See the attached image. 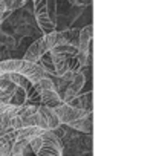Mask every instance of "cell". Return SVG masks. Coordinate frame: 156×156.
Returning <instances> with one entry per match:
<instances>
[{
	"mask_svg": "<svg viewBox=\"0 0 156 156\" xmlns=\"http://www.w3.org/2000/svg\"><path fill=\"white\" fill-rule=\"evenodd\" d=\"M34 2V11H35V20L41 29V32L51 34L55 31V22L49 16V8H48V0H32Z\"/></svg>",
	"mask_w": 156,
	"mask_h": 156,
	"instance_id": "6da1fadb",
	"label": "cell"
},
{
	"mask_svg": "<svg viewBox=\"0 0 156 156\" xmlns=\"http://www.w3.org/2000/svg\"><path fill=\"white\" fill-rule=\"evenodd\" d=\"M41 147L35 156H63V144L54 136L51 130H44L41 135Z\"/></svg>",
	"mask_w": 156,
	"mask_h": 156,
	"instance_id": "7a4b0ae2",
	"label": "cell"
},
{
	"mask_svg": "<svg viewBox=\"0 0 156 156\" xmlns=\"http://www.w3.org/2000/svg\"><path fill=\"white\" fill-rule=\"evenodd\" d=\"M58 126H61V124H60L54 109L40 104L37 107V127L41 130H54Z\"/></svg>",
	"mask_w": 156,
	"mask_h": 156,
	"instance_id": "3957f363",
	"label": "cell"
},
{
	"mask_svg": "<svg viewBox=\"0 0 156 156\" xmlns=\"http://www.w3.org/2000/svg\"><path fill=\"white\" fill-rule=\"evenodd\" d=\"M54 112H55L60 124H64V126H67V124H70V122H73L76 119H80V118H83L86 115L84 110L76 109V107H73L70 104H64V103L60 104L58 107H55Z\"/></svg>",
	"mask_w": 156,
	"mask_h": 156,
	"instance_id": "277c9868",
	"label": "cell"
},
{
	"mask_svg": "<svg viewBox=\"0 0 156 156\" xmlns=\"http://www.w3.org/2000/svg\"><path fill=\"white\" fill-rule=\"evenodd\" d=\"M17 73H20L22 76H25L31 84H35L38 80L48 76V73H46L37 63H28V61H25V60H22Z\"/></svg>",
	"mask_w": 156,
	"mask_h": 156,
	"instance_id": "5b68a950",
	"label": "cell"
},
{
	"mask_svg": "<svg viewBox=\"0 0 156 156\" xmlns=\"http://www.w3.org/2000/svg\"><path fill=\"white\" fill-rule=\"evenodd\" d=\"M84 84H86V75L83 73V70L76 72L73 75V78H72V81L67 84V87H66V90H64V94L61 97V101L64 104H69L76 95H80V90L83 89Z\"/></svg>",
	"mask_w": 156,
	"mask_h": 156,
	"instance_id": "8992f818",
	"label": "cell"
},
{
	"mask_svg": "<svg viewBox=\"0 0 156 156\" xmlns=\"http://www.w3.org/2000/svg\"><path fill=\"white\" fill-rule=\"evenodd\" d=\"M92 25H87L84 26L83 29H80V37H78V54H83V55H87L90 51H92Z\"/></svg>",
	"mask_w": 156,
	"mask_h": 156,
	"instance_id": "52a82bcc",
	"label": "cell"
},
{
	"mask_svg": "<svg viewBox=\"0 0 156 156\" xmlns=\"http://www.w3.org/2000/svg\"><path fill=\"white\" fill-rule=\"evenodd\" d=\"M44 54H48V52L44 51V48H43V40H41V37H40L38 40H35V41L28 48V51H26L25 55H23V60L28 61V63H37Z\"/></svg>",
	"mask_w": 156,
	"mask_h": 156,
	"instance_id": "ba28073f",
	"label": "cell"
},
{
	"mask_svg": "<svg viewBox=\"0 0 156 156\" xmlns=\"http://www.w3.org/2000/svg\"><path fill=\"white\" fill-rule=\"evenodd\" d=\"M67 127H70V129H73L76 132H83V133L90 135L92 130H94V115H92V112L90 113H86L80 119H76V121L67 124Z\"/></svg>",
	"mask_w": 156,
	"mask_h": 156,
	"instance_id": "9c48e42d",
	"label": "cell"
},
{
	"mask_svg": "<svg viewBox=\"0 0 156 156\" xmlns=\"http://www.w3.org/2000/svg\"><path fill=\"white\" fill-rule=\"evenodd\" d=\"M38 95H40V103H41L43 106H46V107L55 109V107H58L60 104H63V101H61V98H60V95L57 94L55 89L43 90V92H40Z\"/></svg>",
	"mask_w": 156,
	"mask_h": 156,
	"instance_id": "30bf717a",
	"label": "cell"
},
{
	"mask_svg": "<svg viewBox=\"0 0 156 156\" xmlns=\"http://www.w3.org/2000/svg\"><path fill=\"white\" fill-rule=\"evenodd\" d=\"M69 104L76 107V109L84 110L86 113H90L92 109H94V106H92V92H87L84 95H76Z\"/></svg>",
	"mask_w": 156,
	"mask_h": 156,
	"instance_id": "8fae6325",
	"label": "cell"
},
{
	"mask_svg": "<svg viewBox=\"0 0 156 156\" xmlns=\"http://www.w3.org/2000/svg\"><path fill=\"white\" fill-rule=\"evenodd\" d=\"M44 130L38 129V127H25V129H19L16 130V141H25L29 144V141H32L34 138L40 136Z\"/></svg>",
	"mask_w": 156,
	"mask_h": 156,
	"instance_id": "7c38bea8",
	"label": "cell"
},
{
	"mask_svg": "<svg viewBox=\"0 0 156 156\" xmlns=\"http://www.w3.org/2000/svg\"><path fill=\"white\" fill-rule=\"evenodd\" d=\"M14 141H16V130H9L3 136H0V156H9Z\"/></svg>",
	"mask_w": 156,
	"mask_h": 156,
	"instance_id": "4fadbf2b",
	"label": "cell"
},
{
	"mask_svg": "<svg viewBox=\"0 0 156 156\" xmlns=\"http://www.w3.org/2000/svg\"><path fill=\"white\" fill-rule=\"evenodd\" d=\"M41 40H43V48H44L46 52H49L51 49H54V48L58 46V44H64V41H63V38H61V32H58V31H54V32H51V34L43 35Z\"/></svg>",
	"mask_w": 156,
	"mask_h": 156,
	"instance_id": "5bb4252c",
	"label": "cell"
},
{
	"mask_svg": "<svg viewBox=\"0 0 156 156\" xmlns=\"http://www.w3.org/2000/svg\"><path fill=\"white\" fill-rule=\"evenodd\" d=\"M19 107H20V106H16V104H9V106L6 107V110L3 112V115L0 116V126H2L3 129L12 130V129H11V124H12V119L16 118V115H17Z\"/></svg>",
	"mask_w": 156,
	"mask_h": 156,
	"instance_id": "9a60e30c",
	"label": "cell"
},
{
	"mask_svg": "<svg viewBox=\"0 0 156 156\" xmlns=\"http://www.w3.org/2000/svg\"><path fill=\"white\" fill-rule=\"evenodd\" d=\"M61 32V38L64 41V44H70L78 48V37H80V29H66V31H60Z\"/></svg>",
	"mask_w": 156,
	"mask_h": 156,
	"instance_id": "2e32d148",
	"label": "cell"
},
{
	"mask_svg": "<svg viewBox=\"0 0 156 156\" xmlns=\"http://www.w3.org/2000/svg\"><path fill=\"white\" fill-rule=\"evenodd\" d=\"M49 52L63 55V57H66V58H70V57H75V55L78 54V49H76L75 46H70V44H58V46H55L54 49H51Z\"/></svg>",
	"mask_w": 156,
	"mask_h": 156,
	"instance_id": "e0dca14e",
	"label": "cell"
},
{
	"mask_svg": "<svg viewBox=\"0 0 156 156\" xmlns=\"http://www.w3.org/2000/svg\"><path fill=\"white\" fill-rule=\"evenodd\" d=\"M20 63H22V60H17V58L3 60V61H0V72H2V73H12V72H17Z\"/></svg>",
	"mask_w": 156,
	"mask_h": 156,
	"instance_id": "ac0fdd59",
	"label": "cell"
},
{
	"mask_svg": "<svg viewBox=\"0 0 156 156\" xmlns=\"http://www.w3.org/2000/svg\"><path fill=\"white\" fill-rule=\"evenodd\" d=\"M26 101V90L22 89V87H17L14 89V94H12V101L11 104H16V106H23Z\"/></svg>",
	"mask_w": 156,
	"mask_h": 156,
	"instance_id": "d6986e66",
	"label": "cell"
},
{
	"mask_svg": "<svg viewBox=\"0 0 156 156\" xmlns=\"http://www.w3.org/2000/svg\"><path fill=\"white\" fill-rule=\"evenodd\" d=\"M14 89H16V86L11 87V89H6V90H0V104H6V106L11 104Z\"/></svg>",
	"mask_w": 156,
	"mask_h": 156,
	"instance_id": "ffe728a7",
	"label": "cell"
},
{
	"mask_svg": "<svg viewBox=\"0 0 156 156\" xmlns=\"http://www.w3.org/2000/svg\"><path fill=\"white\" fill-rule=\"evenodd\" d=\"M5 2V6H6V11H16L19 8H22L28 0H3Z\"/></svg>",
	"mask_w": 156,
	"mask_h": 156,
	"instance_id": "44dd1931",
	"label": "cell"
},
{
	"mask_svg": "<svg viewBox=\"0 0 156 156\" xmlns=\"http://www.w3.org/2000/svg\"><path fill=\"white\" fill-rule=\"evenodd\" d=\"M40 147H41V136H37V138H34L32 141H29V148H31L35 154L38 153Z\"/></svg>",
	"mask_w": 156,
	"mask_h": 156,
	"instance_id": "7402d4cb",
	"label": "cell"
},
{
	"mask_svg": "<svg viewBox=\"0 0 156 156\" xmlns=\"http://www.w3.org/2000/svg\"><path fill=\"white\" fill-rule=\"evenodd\" d=\"M69 3H72L75 6H84V5H90L92 0H69Z\"/></svg>",
	"mask_w": 156,
	"mask_h": 156,
	"instance_id": "603a6c76",
	"label": "cell"
},
{
	"mask_svg": "<svg viewBox=\"0 0 156 156\" xmlns=\"http://www.w3.org/2000/svg\"><path fill=\"white\" fill-rule=\"evenodd\" d=\"M6 11V6H5V2L3 0H0V14H3Z\"/></svg>",
	"mask_w": 156,
	"mask_h": 156,
	"instance_id": "cb8c5ba5",
	"label": "cell"
},
{
	"mask_svg": "<svg viewBox=\"0 0 156 156\" xmlns=\"http://www.w3.org/2000/svg\"><path fill=\"white\" fill-rule=\"evenodd\" d=\"M8 106H9V104H8ZM8 106H6V104H0V116L3 115V112L6 110V107H8Z\"/></svg>",
	"mask_w": 156,
	"mask_h": 156,
	"instance_id": "d4e9b609",
	"label": "cell"
},
{
	"mask_svg": "<svg viewBox=\"0 0 156 156\" xmlns=\"http://www.w3.org/2000/svg\"><path fill=\"white\" fill-rule=\"evenodd\" d=\"M2 75H3V73H2V72H0V76H2Z\"/></svg>",
	"mask_w": 156,
	"mask_h": 156,
	"instance_id": "484cf974",
	"label": "cell"
}]
</instances>
